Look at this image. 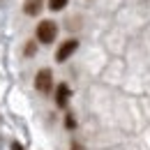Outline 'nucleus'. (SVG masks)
Wrapping results in <instances>:
<instances>
[{
  "label": "nucleus",
  "instance_id": "f257e3e1",
  "mask_svg": "<svg viewBox=\"0 0 150 150\" xmlns=\"http://www.w3.org/2000/svg\"><path fill=\"white\" fill-rule=\"evenodd\" d=\"M56 35H58L56 21H42L37 25V42H42V44H51L56 39Z\"/></svg>",
  "mask_w": 150,
  "mask_h": 150
},
{
  "label": "nucleus",
  "instance_id": "f03ea898",
  "mask_svg": "<svg viewBox=\"0 0 150 150\" xmlns=\"http://www.w3.org/2000/svg\"><path fill=\"white\" fill-rule=\"evenodd\" d=\"M35 88H37L39 93H49L53 88V74H51V69H39L37 72V76H35Z\"/></svg>",
  "mask_w": 150,
  "mask_h": 150
},
{
  "label": "nucleus",
  "instance_id": "7ed1b4c3",
  "mask_svg": "<svg viewBox=\"0 0 150 150\" xmlns=\"http://www.w3.org/2000/svg\"><path fill=\"white\" fill-rule=\"evenodd\" d=\"M76 49H79V42H76V39H67V42H62V44L58 46V51H56V60H58V62H65Z\"/></svg>",
  "mask_w": 150,
  "mask_h": 150
},
{
  "label": "nucleus",
  "instance_id": "20e7f679",
  "mask_svg": "<svg viewBox=\"0 0 150 150\" xmlns=\"http://www.w3.org/2000/svg\"><path fill=\"white\" fill-rule=\"evenodd\" d=\"M69 97H72V90H69V86L67 83H60L56 88V104L60 109H65L67 106V102H69Z\"/></svg>",
  "mask_w": 150,
  "mask_h": 150
},
{
  "label": "nucleus",
  "instance_id": "39448f33",
  "mask_svg": "<svg viewBox=\"0 0 150 150\" xmlns=\"http://www.w3.org/2000/svg\"><path fill=\"white\" fill-rule=\"evenodd\" d=\"M42 7H44V0H25L23 2V12L28 16H37L42 12Z\"/></svg>",
  "mask_w": 150,
  "mask_h": 150
},
{
  "label": "nucleus",
  "instance_id": "423d86ee",
  "mask_svg": "<svg viewBox=\"0 0 150 150\" xmlns=\"http://www.w3.org/2000/svg\"><path fill=\"white\" fill-rule=\"evenodd\" d=\"M67 2H69V0H49V9L60 12V9H65V7H67Z\"/></svg>",
  "mask_w": 150,
  "mask_h": 150
},
{
  "label": "nucleus",
  "instance_id": "0eeeda50",
  "mask_svg": "<svg viewBox=\"0 0 150 150\" xmlns=\"http://www.w3.org/2000/svg\"><path fill=\"white\" fill-rule=\"evenodd\" d=\"M65 127H67V129H74V127H76V120H74V115H72V113H67V115H65Z\"/></svg>",
  "mask_w": 150,
  "mask_h": 150
},
{
  "label": "nucleus",
  "instance_id": "6e6552de",
  "mask_svg": "<svg viewBox=\"0 0 150 150\" xmlns=\"http://www.w3.org/2000/svg\"><path fill=\"white\" fill-rule=\"evenodd\" d=\"M35 51H37V44L35 42H28L25 44V56H35Z\"/></svg>",
  "mask_w": 150,
  "mask_h": 150
},
{
  "label": "nucleus",
  "instance_id": "1a4fd4ad",
  "mask_svg": "<svg viewBox=\"0 0 150 150\" xmlns=\"http://www.w3.org/2000/svg\"><path fill=\"white\" fill-rule=\"evenodd\" d=\"M9 148H12V150H25V148L19 143V141H12V146H9Z\"/></svg>",
  "mask_w": 150,
  "mask_h": 150
},
{
  "label": "nucleus",
  "instance_id": "9d476101",
  "mask_svg": "<svg viewBox=\"0 0 150 150\" xmlns=\"http://www.w3.org/2000/svg\"><path fill=\"white\" fill-rule=\"evenodd\" d=\"M72 150H83V148H81L79 143H72Z\"/></svg>",
  "mask_w": 150,
  "mask_h": 150
}]
</instances>
